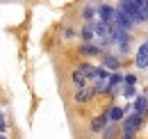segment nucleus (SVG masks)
Wrapping results in <instances>:
<instances>
[{
  "instance_id": "obj_1",
  "label": "nucleus",
  "mask_w": 148,
  "mask_h": 139,
  "mask_svg": "<svg viewBox=\"0 0 148 139\" xmlns=\"http://www.w3.org/2000/svg\"><path fill=\"white\" fill-rule=\"evenodd\" d=\"M141 121H144V114H139V112L125 116V119H123V132H125V135H134V132L141 128Z\"/></svg>"
},
{
  "instance_id": "obj_21",
  "label": "nucleus",
  "mask_w": 148,
  "mask_h": 139,
  "mask_svg": "<svg viewBox=\"0 0 148 139\" xmlns=\"http://www.w3.org/2000/svg\"><path fill=\"white\" fill-rule=\"evenodd\" d=\"M132 2H134L139 9H144V7H146V0H132Z\"/></svg>"
},
{
  "instance_id": "obj_22",
  "label": "nucleus",
  "mask_w": 148,
  "mask_h": 139,
  "mask_svg": "<svg viewBox=\"0 0 148 139\" xmlns=\"http://www.w3.org/2000/svg\"><path fill=\"white\" fill-rule=\"evenodd\" d=\"M123 139H134V135H125V137H123Z\"/></svg>"
},
{
  "instance_id": "obj_12",
  "label": "nucleus",
  "mask_w": 148,
  "mask_h": 139,
  "mask_svg": "<svg viewBox=\"0 0 148 139\" xmlns=\"http://www.w3.org/2000/svg\"><path fill=\"white\" fill-rule=\"evenodd\" d=\"M80 71H84V73L89 75V80H91L93 73H96V66H93V64H89V62H84V64H80Z\"/></svg>"
},
{
  "instance_id": "obj_18",
  "label": "nucleus",
  "mask_w": 148,
  "mask_h": 139,
  "mask_svg": "<svg viewBox=\"0 0 148 139\" xmlns=\"http://www.w3.org/2000/svg\"><path fill=\"white\" fill-rule=\"evenodd\" d=\"M125 85H130V87H134V85H137V75H132V73H128V75H125Z\"/></svg>"
},
{
  "instance_id": "obj_5",
  "label": "nucleus",
  "mask_w": 148,
  "mask_h": 139,
  "mask_svg": "<svg viewBox=\"0 0 148 139\" xmlns=\"http://www.w3.org/2000/svg\"><path fill=\"white\" fill-rule=\"evenodd\" d=\"M71 78H73V85H75V87H77V89L87 87V82H89V75H87L84 71H80V69H75Z\"/></svg>"
},
{
  "instance_id": "obj_14",
  "label": "nucleus",
  "mask_w": 148,
  "mask_h": 139,
  "mask_svg": "<svg viewBox=\"0 0 148 139\" xmlns=\"http://www.w3.org/2000/svg\"><path fill=\"white\" fill-rule=\"evenodd\" d=\"M114 132H116V123H112V125H107V128L103 130V139H112Z\"/></svg>"
},
{
  "instance_id": "obj_11",
  "label": "nucleus",
  "mask_w": 148,
  "mask_h": 139,
  "mask_svg": "<svg viewBox=\"0 0 148 139\" xmlns=\"http://www.w3.org/2000/svg\"><path fill=\"white\" fill-rule=\"evenodd\" d=\"M121 82H125V75H121V73H112V75H110V89L112 87H119Z\"/></svg>"
},
{
  "instance_id": "obj_23",
  "label": "nucleus",
  "mask_w": 148,
  "mask_h": 139,
  "mask_svg": "<svg viewBox=\"0 0 148 139\" xmlns=\"http://www.w3.org/2000/svg\"><path fill=\"white\" fill-rule=\"evenodd\" d=\"M0 139H7V137H5V135H2V137H0Z\"/></svg>"
},
{
  "instance_id": "obj_3",
  "label": "nucleus",
  "mask_w": 148,
  "mask_h": 139,
  "mask_svg": "<svg viewBox=\"0 0 148 139\" xmlns=\"http://www.w3.org/2000/svg\"><path fill=\"white\" fill-rule=\"evenodd\" d=\"M103 66H105L107 71H119V69H121V59L105 52V55H103Z\"/></svg>"
},
{
  "instance_id": "obj_24",
  "label": "nucleus",
  "mask_w": 148,
  "mask_h": 139,
  "mask_svg": "<svg viewBox=\"0 0 148 139\" xmlns=\"http://www.w3.org/2000/svg\"><path fill=\"white\" fill-rule=\"evenodd\" d=\"M146 7H148V0H146Z\"/></svg>"
},
{
  "instance_id": "obj_2",
  "label": "nucleus",
  "mask_w": 148,
  "mask_h": 139,
  "mask_svg": "<svg viewBox=\"0 0 148 139\" xmlns=\"http://www.w3.org/2000/svg\"><path fill=\"white\" fill-rule=\"evenodd\" d=\"M98 16H100V21L114 25V23H116V9H112L110 5H100V7H98Z\"/></svg>"
},
{
  "instance_id": "obj_19",
  "label": "nucleus",
  "mask_w": 148,
  "mask_h": 139,
  "mask_svg": "<svg viewBox=\"0 0 148 139\" xmlns=\"http://www.w3.org/2000/svg\"><path fill=\"white\" fill-rule=\"evenodd\" d=\"M73 36H75L73 28H66V30H64V39H73Z\"/></svg>"
},
{
  "instance_id": "obj_13",
  "label": "nucleus",
  "mask_w": 148,
  "mask_h": 139,
  "mask_svg": "<svg viewBox=\"0 0 148 139\" xmlns=\"http://www.w3.org/2000/svg\"><path fill=\"white\" fill-rule=\"evenodd\" d=\"M93 14H98V9H93V7H84V9H82V18H84V21H91Z\"/></svg>"
},
{
  "instance_id": "obj_4",
  "label": "nucleus",
  "mask_w": 148,
  "mask_h": 139,
  "mask_svg": "<svg viewBox=\"0 0 148 139\" xmlns=\"http://www.w3.org/2000/svg\"><path fill=\"white\" fill-rule=\"evenodd\" d=\"M107 123H112L110 121V114H103V116H96L91 121V130L93 132H103L105 128H107Z\"/></svg>"
},
{
  "instance_id": "obj_20",
  "label": "nucleus",
  "mask_w": 148,
  "mask_h": 139,
  "mask_svg": "<svg viewBox=\"0 0 148 139\" xmlns=\"http://www.w3.org/2000/svg\"><path fill=\"white\" fill-rule=\"evenodd\" d=\"M137 55H148V43H141V46H139V52H137Z\"/></svg>"
},
{
  "instance_id": "obj_15",
  "label": "nucleus",
  "mask_w": 148,
  "mask_h": 139,
  "mask_svg": "<svg viewBox=\"0 0 148 139\" xmlns=\"http://www.w3.org/2000/svg\"><path fill=\"white\" fill-rule=\"evenodd\" d=\"M137 66L139 69H148V55H137Z\"/></svg>"
},
{
  "instance_id": "obj_6",
  "label": "nucleus",
  "mask_w": 148,
  "mask_h": 139,
  "mask_svg": "<svg viewBox=\"0 0 148 139\" xmlns=\"http://www.w3.org/2000/svg\"><path fill=\"white\" fill-rule=\"evenodd\" d=\"M91 94H93V89H89V87L77 89V91H75V103H89Z\"/></svg>"
},
{
  "instance_id": "obj_10",
  "label": "nucleus",
  "mask_w": 148,
  "mask_h": 139,
  "mask_svg": "<svg viewBox=\"0 0 148 139\" xmlns=\"http://www.w3.org/2000/svg\"><path fill=\"white\" fill-rule=\"evenodd\" d=\"M93 34H96V30H93V25H84L82 30H80V36L84 39V41H91Z\"/></svg>"
},
{
  "instance_id": "obj_9",
  "label": "nucleus",
  "mask_w": 148,
  "mask_h": 139,
  "mask_svg": "<svg viewBox=\"0 0 148 139\" xmlns=\"http://www.w3.org/2000/svg\"><path fill=\"white\" fill-rule=\"evenodd\" d=\"M146 109H148V98L146 96H137V98H134V112L146 114Z\"/></svg>"
},
{
  "instance_id": "obj_7",
  "label": "nucleus",
  "mask_w": 148,
  "mask_h": 139,
  "mask_svg": "<svg viewBox=\"0 0 148 139\" xmlns=\"http://www.w3.org/2000/svg\"><path fill=\"white\" fill-rule=\"evenodd\" d=\"M107 114H110V121L112 123H119V121L125 119V109H123V107H112Z\"/></svg>"
},
{
  "instance_id": "obj_8",
  "label": "nucleus",
  "mask_w": 148,
  "mask_h": 139,
  "mask_svg": "<svg viewBox=\"0 0 148 139\" xmlns=\"http://www.w3.org/2000/svg\"><path fill=\"white\" fill-rule=\"evenodd\" d=\"M80 52H82V55H87V57H93V55H105V52L100 50L98 46H93V43H84V46L80 48Z\"/></svg>"
},
{
  "instance_id": "obj_17",
  "label": "nucleus",
  "mask_w": 148,
  "mask_h": 139,
  "mask_svg": "<svg viewBox=\"0 0 148 139\" xmlns=\"http://www.w3.org/2000/svg\"><path fill=\"white\" fill-rule=\"evenodd\" d=\"M93 91H110V82H96Z\"/></svg>"
},
{
  "instance_id": "obj_16",
  "label": "nucleus",
  "mask_w": 148,
  "mask_h": 139,
  "mask_svg": "<svg viewBox=\"0 0 148 139\" xmlns=\"http://www.w3.org/2000/svg\"><path fill=\"white\" fill-rule=\"evenodd\" d=\"M123 96H125V98H134V96H137V89L130 87V85H125V89H123Z\"/></svg>"
}]
</instances>
